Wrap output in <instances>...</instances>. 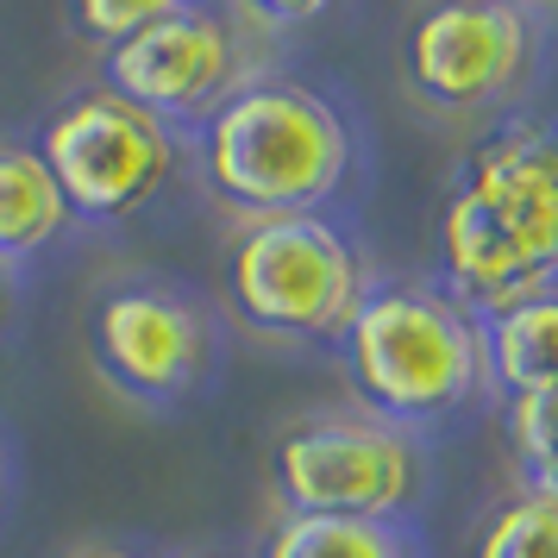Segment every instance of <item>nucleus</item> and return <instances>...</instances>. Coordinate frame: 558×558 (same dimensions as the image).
Here are the masks:
<instances>
[{"label":"nucleus","instance_id":"obj_1","mask_svg":"<svg viewBox=\"0 0 558 558\" xmlns=\"http://www.w3.org/2000/svg\"><path fill=\"white\" fill-rule=\"evenodd\" d=\"M439 289L477 320L558 289V120L502 113L464 145L439 207Z\"/></svg>","mask_w":558,"mask_h":558},{"label":"nucleus","instance_id":"obj_2","mask_svg":"<svg viewBox=\"0 0 558 558\" xmlns=\"http://www.w3.org/2000/svg\"><path fill=\"white\" fill-rule=\"evenodd\" d=\"M207 189L245 220L327 207L357 163V126L320 82L257 70L195 126Z\"/></svg>","mask_w":558,"mask_h":558},{"label":"nucleus","instance_id":"obj_3","mask_svg":"<svg viewBox=\"0 0 558 558\" xmlns=\"http://www.w3.org/2000/svg\"><path fill=\"white\" fill-rule=\"evenodd\" d=\"M339 357L364 396V414L402 433L439 427L489 389L483 320L421 277L371 282L339 332Z\"/></svg>","mask_w":558,"mask_h":558},{"label":"nucleus","instance_id":"obj_4","mask_svg":"<svg viewBox=\"0 0 558 558\" xmlns=\"http://www.w3.org/2000/svg\"><path fill=\"white\" fill-rule=\"evenodd\" d=\"M371 289L364 252L345 220L314 214H257L227 245V302L264 339L339 345L345 320Z\"/></svg>","mask_w":558,"mask_h":558},{"label":"nucleus","instance_id":"obj_5","mask_svg":"<svg viewBox=\"0 0 558 558\" xmlns=\"http://www.w3.org/2000/svg\"><path fill=\"white\" fill-rule=\"evenodd\" d=\"M38 157L51 163L70 220L113 227L163 195V182L177 177L182 132L95 82L51 107V120L38 126Z\"/></svg>","mask_w":558,"mask_h":558},{"label":"nucleus","instance_id":"obj_6","mask_svg":"<svg viewBox=\"0 0 558 558\" xmlns=\"http://www.w3.org/2000/svg\"><path fill=\"white\" fill-rule=\"evenodd\" d=\"M270 489L282 514H357V521H402L421 489L414 433L389 427L364 408L307 414L270 446Z\"/></svg>","mask_w":558,"mask_h":558},{"label":"nucleus","instance_id":"obj_7","mask_svg":"<svg viewBox=\"0 0 558 558\" xmlns=\"http://www.w3.org/2000/svg\"><path fill=\"white\" fill-rule=\"evenodd\" d=\"M88 352H95V371L126 402L182 408L214 371L220 320L182 282L132 277L101 289V302L88 314Z\"/></svg>","mask_w":558,"mask_h":558},{"label":"nucleus","instance_id":"obj_8","mask_svg":"<svg viewBox=\"0 0 558 558\" xmlns=\"http://www.w3.org/2000/svg\"><path fill=\"white\" fill-rule=\"evenodd\" d=\"M245 76L252 70H245L239 13L195 7V0H163L151 26H138L126 45L101 51V88L157 113L182 138L202 126Z\"/></svg>","mask_w":558,"mask_h":558},{"label":"nucleus","instance_id":"obj_9","mask_svg":"<svg viewBox=\"0 0 558 558\" xmlns=\"http://www.w3.org/2000/svg\"><path fill=\"white\" fill-rule=\"evenodd\" d=\"M539 63V20L514 0H439L402 32V76L433 113L521 95Z\"/></svg>","mask_w":558,"mask_h":558},{"label":"nucleus","instance_id":"obj_10","mask_svg":"<svg viewBox=\"0 0 558 558\" xmlns=\"http://www.w3.org/2000/svg\"><path fill=\"white\" fill-rule=\"evenodd\" d=\"M63 227H70V207L38 145L0 138V264L13 270L26 257L51 252Z\"/></svg>","mask_w":558,"mask_h":558},{"label":"nucleus","instance_id":"obj_11","mask_svg":"<svg viewBox=\"0 0 558 558\" xmlns=\"http://www.w3.org/2000/svg\"><path fill=\"white\" fill-rule=\"evenodd\" d=\"M483 364H489V389H502V396L558 383V289H539L527 302L489 314Z\"/></svg>","mask_w":558,"mask_h":558},{"label":"nucleus","instance_id":"obj_12","mask_svg":"<svg viewBox=\"0 0 558 558\" xmlns=\"http://www.w3.org/2000/svg\"><path fill=\"white\" fill-rule=\"evenodd\" d=\"M264 558H421L408 521H357V514H282Z\"/></svg>","mask_w":558,"mask_h":558},{"label":"nucleus","instance_id":"obj_13","mask_svg":"<svg viewBox=\"0 0 558 558\" xmlns=\"http://www.w3.org/2000/svg\"><path fill=\"white\" fill-rule=\"evenodd\" d=\"M471 558H558V489H521L483 521Z\"/></svg>","mask_w":558,"mask_h":558},{"label":"nucleus","instance_id":"obj_14","mask_svg":"<svg viewBox=\"0 0 558 558\" xmlns=\"http://www.w3.org/2000/svg\"><path fill=\"white\" fill-rule=\"evenodd\" d=\"M508 446L521 458L527 483H558V383L508 396Z\"/></svg>","mask_w":558,"mask_h":558},{"label":"nucleus","instance_id":"obj_15","mask_svg":"<svg viewBox=\"0 0 558 558\" xmlns=\"http://www.w3.org/2000/svg\"><path fill=\"white\" fill-rule=\"evenodd\" d=\"M157 7H163V0H76V7L63 13V26L76 32L88 51H113V45H126L138 26H151Z\"/></svg>","mask_w":558,"mask_h":558},{"label":"nucleus","instance_id":"obj_16","mask_svg":"<svg viewBox=\"0 0 558 558\" xmlns=\"http://www.w3.org/2000/svg\"><path fill=\"white\" fill-rule=\"evenodd\" d=\"M76 558H151V553H132V546H95V553H76Z\"/></svg>","mask_w":558,"mask_h":558},{"label":"nucleus","instance_id":"obj_17","mask_svg":"<svg viewBox=\"0 0 558 558\" xmlns=\"http://www.w3.org/2000/svg\"><path fill=\"white\" fill-rule=\"evenodd\" d=\"M7 295H13V270L0 264V307H7Z\"/></svg>","mask_w":558,"mask_h":558},{"label":"nucleus","instance_id":"obj_18","mask_svg":"<svg viewBox=\"0 0 558 558\" xmlns=\"http://www.w3.org/2000/svg\"><path fill=\"white\" fill-rule=\"evenodd\" d=\"M0 489H7V446H0Z\"/></svg>","mask_w":558,"mask_h":558},{"label":"nucleus","instance_id":"obj_19","mask_svg":"<svg viewBox=\"0 0 558 558\" xmlns=\"http://www.w3.org/2000/svg\"><path fill=\"white\" fill-rule=\"evenodd\" d=\"M195 558H239V553H195Z\"/></svg>","mask_w":558,"mask_h":558},{"label":"nucleus","instance_id":"obj_20","mask_svg":"<svg viewBox=\"0 0 558 558\" xmlns=\"http://www.w3.org/2000/svg\"><path fill=\"white\" fill-rule=\"evenodd\" d=\"M533 489H539V483H533ZM546 489H558V483H546Z\"/></svg>","mask_w":558,"mask_h":558}]
</instances>
